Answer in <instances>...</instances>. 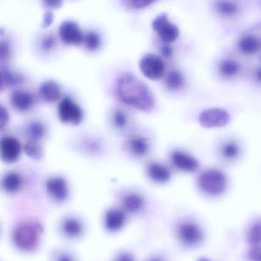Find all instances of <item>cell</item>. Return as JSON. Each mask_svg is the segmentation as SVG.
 Segmentation results:
<instances>
[{"instance_id":"6da1fadb","label":"cell","mask_w":261,"mask_h":261,"mask_svg":"<svg viewBox=\"0 0 261 261\" xmlns=\"http://www.w3.org/2000/svg\"><path fill=\"white\" fill-rule=\"evenodd\" d=\"M118 97L125 105L149 113L155 107V99L150 89L141 79L130 73H123L116 82Z\"/></svg>"},{"instance_id":"7a4b0ae2","label":"cell","mask_w":261,"mask_h":261,"mask_svg":"<svg viewBox=\"0 0 261 261\" xmlns=\"http://www.w3.org/2000/svg\"><path fill=\"white\" fill-rule=\"evenodd\" d=\"M43 226L38 221H24L16 225L12 232V242L17 249L31 253L38 248Z\"/></svg>"},{"instance_id":"3957f363","label":"cell","mask_w":261,"mask_h":261,"mask_svg":"<svg viewBox=\"0 0 261 261\" xmlns=\"http://www.w3.org/2000/svg\"><path fill=\"white\" fill-rule=\"evenodd\" d=\"M197 184L202 193L210 196H221L228 188V179L222 170L210 168L201 173Z\"/></svg>"},{"instance_id":"277c9868","label":"cell","mask_w":261,"mask_h":261,"mask_svg":"<svg viewBox=\"0 0 261 261\" xmlns=\"http://www.w3.org/2000/svg\"><path fill=\"white\" fill-rule=\"evenodd\" d=\"M58 113L60 120L67 125H78L84 120L82 108L70 97L64 98L60 102Z\"/></svg>"},{"instance_id":"5b68a950","label":"cell","mask_w":261,"mask_h":261,"mask_svg":"<svg viewBox=\"0 0 261 261\" xmlns=\"http://www.w3.org/2000/svg\"><path fill=\"white\" fill-rule=\"evenodd\" d=\"M152 29L165 44L174 42L179 36L177 26L170 21L165 13L161 14L154 18L152 21Z\"/></svg>"},{"instance_id":"8992f818","label":"cell","mask_w":261,"mask_h":261,"mask_svg":"<svg viewBox=\"0 0 261 261\" xmlns=\"http://www.w3.org/2000/svg\"><path fill=\"white\" fill-rule=\"evenodd\" d=\"M141 73L150 81H158L165 73V64L161 57L147 54L142 57L139 63Z\"/></svg>"},{"instance_id":"52a82bcc","label":"cell","mask_w":261,"mask_h":261,"mask_svg":"<svg viewBox=\"0 0 261 261\" xmlns=\"http://www.w3.org/2000/svg\"><path fill=\"white\" fill-rule=\"evenodd\" d=\"M231 121L229 113L223 109L210 108L199 115V122L205 128H218L226 126Z\"/></svg>"},{"instance_id":"ba28073f","label":"cell","mask_w":261,"mask_h":261,"mask_svg":"<svg viewBox=\"0 0 261 261\" xmlns=\"http://www.w3.org/2000/svg\"><path fill=\"white\" fill-rule=\"evenodd\" d=\"M60 39L66 45L78 46L84 43V34L77 23L65 21L58 29Z\"/></svg>"},{"instance_id":"9c48e42d","label":"cell","mask_w":261,"mask_h":261,"mask_svg":"<svg viewBox=\"0 0 261 261\" xmlns=\"http://www.w3.org/2000/svg\"><path fill=\"white\" fill-rule=\"evenodd\" d=\"M19 141L12 136H5L0 139V159L6 164L16 162L21 154Z\"/></svg>"},{"instance_id":"30bf717a","label":"cell","mask_w":261,"mask_h":261,"mask_svg":"<svg viewBox=\"0 0 261 261\" xmlns=\"http://www.w3.org/2000/svg\"><path fill=\"white\" fill-rule=\"evenodd\" d=\"M177 236L181 242L187 245H196L202 242L203 233L201 228L193 222H184L177 229Z\"/></svg>"},{"instance_id":"8fae6325","label":"cell","mask_w":261,"mask_h":261,"mask_svg":"<svg viewBox=\"0 0 261 261\" xmlns=\"http://www.w3.org/2000/svg\"><path fill=\"white\" fill-rule=\"evenodd\" d=\"M46 190L50 197L56 202H64L68 198V185L65 179L61 176L49 178L46 182Z\"/></svg>"},{"instance_id":"7c38bea8","label":"cell","mask_w":261,"mask_h":261,"mask_svg":"<svg viewBox=\"0 0 261 261\" xmlns=\"http://www.w3.org/2000/svg\"><path fill=\"white\" fill-rule=\"evenodd\" d=\"M170 158L176 168L186 173H194L199 169V164L197 160L182 150H174Z\"/></svg>"},{"instance_id":"4fadbf2b","label":"cell","mask_w":261,"mask_h":261,"mask_svg":"<svg viewBox=\"0 0 261 261\" xmlns=\"http://www.w3.org/2000/svg\"><path fill=\"white\" fill-rule=\"evenodd\" d=\"M10 102L14 109L19 112H27L35 105V96L25 90H18L12 92Z\"/></svg>"},{"instance_id":"5bb4252c","label":"cell","mask_w":261,"mask_h":261,"mask_svg":"<svg viewBox=\"0 0 261 261\" xmlns=\"http://www.w3.org/2000/svg\"><path fill=\"white\" fill-rule=\"evenodd\" d=\"M150 144L148 138L142 135H135L127 141V148L130 154L137 158H142L150 150Z\"/></svg>"},{"instance_id":"9a60e30c","label":"cell","mask_w":261,"mask_h":261,"mask_svg":"<svg viewBox=\"0 0 261 261\" xmlns=\"http://www.w3.org/2000/svg\"><path fill=\"white\" fill-rule=\"evenodd\" d=\"M40 97L44 102L53 103L59 100L61 96V88L58 83L47 81L41 84L38 90Z\"/></svg>"},{"instance_id":"2e32d148","label":"cell","mask_w":261,"mask_h":261,"mask_svg":"<svg viewBox=\"0 0 261 261\" xmlns=\"http://www.w3.org/2000/svg\"><path fill=\"white\" fill-rule=\"evenodd\" d=\"M105 226L109 231H119L125 225L126 221L125 213L119 208H110L105 215Z\"/></svg>"},{"instance_id":"e0dca14e","label":"cell","mask_w":261,"mask_h":261,"mask_svg":"<svg viewBox=\"0 0 261 261\" xmlns=\"http://www.w3.org/2000/svg\"><path fill=\"white\" fill-rule=\"evenodd\" d=\"M148 177L156 184H166L171 177L168 167L161 163L151 162L147 167Z\"/></svg>"},{"instance_id":"ac0fdd59","label":"cell","mask_w":261,"mask_h":261,"mask_svg":"<svg viewBox=\"0 0 261 261\" xmlns=\"http://www.w3.org/2000/svg\"><path fill=\"white\" fill-rule=\"evenodd\" d=\"M22 184L21 175L15 171L8 172L0 179V187L7 193H15L19 191Z\"/></svg>"},{"instance_id":"d6986e66","label":"cell","mask_w":261,"mask_h":261,"mask_svg":"<svg viewBox=\"0 0 261 261\" xmlns=\"http://www.w3.org/2000/svg\"><path fill=\"white\" fill-rule=\"evenodd\" d=\"M238 47L245 55H254L261 49V42L258 38L252 35H244L239 39Z\"/></svg>"},{"instance_id":"ffe728a7","label":"cell","mask_w":261,"mask_h":261,"mask_svg":"<svg viewBox=\"0 0 261 261\" xmlns=\"http://www.w3.org/2000/svg\"><path fill=\"white\" fill-rule=\"evenodd\" d=\"M122 205L125 211L130 213H138L144 208V198L136 193H125L122 197Z\"/></svg>"},{"instance_id":"44dd1931","label":"cell","mask_w":261,"mask_h":261,"mask_svg":"<svg viewBox=\"0 0 261 261\" xmlns=\"http://www.w3.org/2000/svg\"><path fill=\"white\" fill-rule=\"evenodd\" d=\"M215 9L224 18H233L240 12V6L234 0H216Z\"/></svg>"},{"instance_id":"7402d4cb","label":"cell","mask_w":261,"mask_h":261,"mask_svg":"<svg viewBox=\"0 0 261 261\" xmlns=\"http://www.w3.org/2000/svg\"><path fill=\"white\" fill-rule=\"evenodd\" d=\"M25 134L30 141H38L45 137L47 128L44 124L38 121L30 122L25 128Z\"/></svg>"},{"instance_id":"603a6c76","label":"cell","mask_w":261,"mask_h":261,"mask_svg":"<svg viewBox=\"0 0 261 261\" xmlns=\"http://www.w3.org/2000/svg\"><path fill=\"white\" fill-rule=\"evenodd\" d=\"M241 70V66L237 61L234 59L223 60L219 65L220 74L225 78H231L236 76Z\"/></svg>"},{"instance_id":"cb8c5ba5","label":"cell","mask_w":261,"mask_h":261,"mask_svg":"<svg viewBox=\"0 0 261 261\" xmlns=\"http://www.w3.org/2000/svg\"><path fill=\"white\" fill-rule=\"evenodd\" d=\"M242 153V148L239 143L230 140L225 141L221 147V153L222 156L228 161H236Z\"/></svg>"},{"instance_id":"d4e9b609","label":"cell","mask_w":261,"mask_h":261,"mask_svg":"<svg viewBox=\"0 0 261 261\" xmlns=\"http://www.w3.org/2000/svg\"><path fill=\"white\" fill-rule=\"evenodd\" d=\"M166 87L172 91H178L184 87L185 80L184 75L179 70H172L169 72L166 77Z\"/></svg>"},{"instance_id":"484cf974","label":"cell","mask_w":261,"mask_h":261,"mask_svg":"<svg viewBox=\"0 0 261 261\" xmlns=\"http://www.w3.org/2000/svg\"><path fill=\"white\" fill-rule=\"evenodd\" d=\"M63 231L70 238H77L83 231L81 222L74 218H68L64 220L62 225Z\"/></svg>"},{"instance_id":"4316f807","label":"cell","mask_w":261,"mask_h":261,"mask_svg":"<svg viewBox=\"0 0 261 261\" xmlns=\"http://www.w3.org/2000/svg\"><path fill=\"white\" fill-rule=\"evenodd\" d=\"M86 48L90 51H96L102 44V38L97 32L90 31L84 34V43Z\"/></svg>"},{"instance_id":"83f0119b","label":"cell","mask_w":261,"mask_h":261,"mask_svg":"<svg viewBox=\"0 0 261 261\" xmlns=\"http://www.w3.org/2000/svg\"><path fill=\"white\" fill-rule=\"evenodd\" d=\"M24 151L32 159L40 160L43 156V150L37 141H29L24 144Z\"/></svg>"},{"instance_id":"f1b7e54d","label":"cell","mask_w":261,"mask_h":261,"mask_svg":"<svg viewBox=\"0 0 261 261\" xmlns=\"http://www.w3.org/2000/svg\"><path fill=\"white\" fill-rule=\"evenodd\" d=\"M12 47L8 40L0 39V66L3 67L12 58Z\"/></svg>"},{"instance_id":"f546056e","label":"cell","mask_w":261,"mask_h":261,"mask_svg":"<svg viewBox=\"0 0 261 261\" xmlns=\"http://www.w3.org/2000/svg\"><path fill=\"white\" fill-rule=\"evenodd\" d=\"M248 240L249 243L254 245L261 244V219L256 221L248 232Z\"/></svg>"},{"instance_id":"4dcf8cb0","label":"cell","mask_w":261,"mask_h":261,"mask_svg":"<svg viewBox=\"0 0 261 261\" xmlns=\"http://www.w3.org/2000/svg\"><path fill=\"white\" fill-rule=\"evenodd\" d=\"M128 118L126 113L122 110H116L113 113V122L118 129H123L128 125Z\"/></svg>"},{"instance_id":"1f68e13d","label":"cell","mask_w":261,"mask_h":261,"mask_svg":"<svg viewBox=\"0 0 261 261\" xmlns=\"http://www.w3.org/2000/svg\"><path fill=\"white\" fill-rule=\"evenodd\" d=\"M56 44V37L50 34V35H46L43 38L41 43V47L44 52L48 53V52L52 51L55 48Z\"/></svg>"},{"instance_id":"d6a6232c","label":"cell","mask_w":261,"mask_h":261,"mask_svg":"<svg viewBox=\"0 0 261 261\" xmlns=\"http://www.w3.org/2000/svg\"><path fill=\"white\" fill-rule=\"evenodd\" d=\"M127 4L132 9H142L154 4L158 0H126Z\"/></svg>"},{"instance_id":"836d02e7","label":"cell","mask_w":261,"mask_h":261,"mask_svg":"<svg viewBox=\"0 0 261 261\" xmlns=\"http://www.w3.org/2000/svg\"><path fill=\"white\" fill-rule=\"evenodd\" d=\"M9 114L8 110L0 104V130L6 128L9 123Z\"/></svg>"},{"instance_id":"e575fe53","label":"cell","mask_w":261,"mask_h":261,"mask_svg":"<svg viewBox=\"0 0 261 261\" xmlns=\"http://www.w3.org/2000/svg\"><path fill=\"white\" fill-rule=\"evenodd\" d=\"M250 260L251 261H261V246L256 245L254 248L250 251L248 254Z\"/></svg>"},{"instance_id":"d590c367","label":"cell","mask_w":261,"mask_h":261,"mask_svg":"<svg viewBox=\"0 0 261 261\" xmlns=\"http://www.w3.org/2000/svg\"><path fill=\"white\" fill-rule=\"evenodd\" d=\"M42 2L48 9H56L62 6L64 0H42Z\"/></svg>"},{"instance_id":"8d00e7d4","label":"cell","mask_w":261,"mask_h":261,"mask_svg":"<svg viewBox=\"0 0 261 261\" xmlns=\"http://www.w3.org/2000/svg\"><path fill=\"white\" fill-rule=\"evenodd\" d=\"M54 18H55V16H54V14L52 13L51 12L49 11V12H46V13L44 14V18H43V27H44V29L50 27L52 23H53Z\"/></svg>"},{"instance_id":"74e56055","label":"cell","mask_w":261,"mask_h":261,"mask_svg":"<svg viewBox=\"0 0 261 261\" xmlns=\"http://www.w3.org/2000/svg\"><path fill=\"white\" fill-rule=\"evenodd\" d=\"M161 53L164 58H170L173 56V50L168 44H165L161 47Z\"/></svg>"},{"instance_id":"f35d334b","label":"cell","mask_w":261,"mask_h":261,"mask_svg":"<svg viewBox=\"0 0 261 261\" xmlns=\"http://www.w3.org/2000/svg\"><path fill=\"white\" fill-rule=\"evenodd\" d=\"M6 82H5L4 67L0 68V91L6 88Z\"/></svg>"},{"instance_id":"ab89813d","label":"cell","mask_w":261,"mask_h":261,"mask_svg":"<svg viewBox=\"0 0 261 261\" xmlns=\"http://www.w3.org/2000/svg\"><path fill=\"white\" fill-rule=\"evenodd\" d=\"M57 261H74L71 256L67 254H62L58 257Z\"/></svg>"},{"instance_id":"60d3db41","label":"cell","mask_w":261,"mask_h":261,"mask_svg":"<svg viewBox=\"0 0 261 261\" xmlns=\"http://www.w3.org/2000/svg\"><path fill=\"white\" fill-rule=\"evenodd\" d=\"M117 261H135L134 260L133 257L132 256L129 255V254H122L120 257L118 258Z\"/></svg>"},{"instance_id":"b9f144b4","label":"cell","mask_w":261,"mask_h":261,"mask_svg":"<svg viewBox=\"0 0 261 261\" xmlns=\"http://www.w3.org/2000/svg\"><path fill=\"white\" fill-rule=\"evenodd\" d=\"M254 78H255V81H257V83L261 84V67H258V68H257V70H255Z\"/></svg>"},{"instance_id":"7bdbcfd3","label":"cell","mask_w":261,"mask_h":261,"mask_svg":"<svg viewBox=\"0 0 261 261\" xmlns=\"http://www.w3.org/2000/svg\"><path fill=\"white\" fill-rule=\"evenodd\" d=\"M198 261H211V260H208V259H206V258H200Z\"/></svg>"},{"instance_id":"ee69618b","label":"cell","mask_w":261,"mask_h":261,"mask_svg":"<svg viewBox=\"0 0 261 261\" xmlns=\"http://www.w3.org/2000/svg\"><path fill=\"white\" fill-rule=\"evenodd\" d=\"M151 261H159V260H151Z\"/></svg>"}]
</instances>
